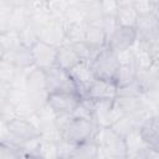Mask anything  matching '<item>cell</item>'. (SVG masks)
Returning a JSON list of instances; mask_svg holds the SVG:
<instances>
[{"instance_id": "obj_1", "label": "cell", "mask_w": 159, "mask_h": 159, "mask_svg": "<svg viewBox=\"0 0 159 159\" xmlns=\"http://www.w3.org/2000/svg\"><path fill=\"white\" fill-rule=\"evenodd\" d=\"M39 137H41L40 128L29 118L16 117L7 123L1 122V140L21 145L22 143Z\"/></svg>"}, {"instance_id": "obj_2", "label": "cell", "mask_w": 159, "mask_h": 159, "mask_svg": "<svg viewBox=\"0 0 159 159\" xmlns=\"http://www.w3.org/2000/svg\"><path fill=\"white\" fill-rule=\"evenodd\" d=\"M93 139L98 147L97 158H127L124 139L112 127H98Z\"/></svg>"}, {"instance_id": "obj_3", "label": "cell", "mask_w": 159, "mask_h": 159, "mask_svg": "<svg viewBox=\"0 0 159 159\" xmlns=\"http://www.w3.org/2000/svg\"><path fill=\"white\" fill-rule=\"evenodd\" d=\"M89 65L96 78L114 81L119 67V61L117 52L109 46H104L98 51V53L89 62Z\"/></svg>"}, {"instance_id": "obj_4", "label": "cell", "mask_w": 159, "mask_h": 159, "mask_svg": "<svg viewBox=\"0 0 159 159\" xmlns=\"http://www.w3.org/2000/svg\"><path fill=\"white\" fill-rule=\"evenodd\" d=\"M97 124L93 120L81 119V118H72L68 120V123L61 129V135L63 140H67L72 144H80L87 139L93 138Z\"/></svg>"}, {"instance_id": "obj_5", "label": "cell", "mask_w": 159, "mask_h": 159, "mask_svg": "<svg viewBox=\"0 0 159 159\" xmlns=\"http://www.w3.org/2000/svg\"><path fill=\"white\" fill-rule=\"evenodd\" d=\"M46 78V88L48 94L53 92H76L77 88L75 82L72 81L70 72L55 65L53 67L45 71Z\"/></svg>"}, {"instance_id": "obj_6", "label": "cell", "mask_w": 159, "mask_h": 159, "mask_svg": "<svg viewBox=\"0 0 159 159\" xmlns=\"http://www.w3.org/2000/svg\"><path fill=\"white\" fill-rule=\"evenodd\" d=\"M81 96L76 92H53L47 97V104L57 114H72Z\"/></svg>"}, {"instance_id": "obj_7", "label": "cell", "mask_w": 159, "mask_h": 159, "mask_svg": "<svg viewBox=\"0 0 159 159\" xmlns=\"http://www.w3.org/2000/svg\"><path fill=\"white\" fill-rule=\"evenodd\" d=\"M39 40L58 47L67 42L65 34V25L62 19L51 17V20L39 29Z\"/></svg>"}, {"instance_id": "obj_8", "label": "cell", "mask_w": 159, "mask_h": 159, "mask_svg": "<svg viewBox=\"0 0 159 159\" xmlns=\"http://www.w3.org/2000/svg\"><path fill=\"white\" fill-rule=\"evenodd\" d=\"M68 72L72 81L76 84L77 93L81 97H87L89 87L96 81V76L91 68V65L88 62L81 61L77 65H75L71 70H68Z\"/></svg>"}, {"instance_id": "obj_9", "label": "cell", "mask_w": 159, "mask_h": 159, "mask_svg": "<svg viewBox=\"0 0 159 159\" xmlns=\"http://www.w3.org/2000/svg\"><path fill=\"white\" fill-rule=\"evenodd\" d=\"M124 116L114 101H94V123L97 127H111Z\"/></svg>"}, {"instance_id": "obj_10", "label": "cell", "mask_w": 159, "mask_h": 159, "mask_svg": "<svg viewBox=\"0 0 159 159\" xmlns=\"http://www.w3.org/2000/svg\"><path fill=\"white\" fill-rule=\"evenodd\" d=\"M32 57H34V66L46 71L56 65L57 57V47L46 43L43 41H37L31 46Z\"/></svg>"}, {"instance_id": "obj_11", "label": "cell", "mask_w": 159, "mask_h": 159, "mask_svg": "<svg viewBox=\"0 0 159 159\" xmlns=\"http://www.w3.org/2000/svg\"><path fill=\"white\" fill-rule=\"evenodd\" d=\"M137 39L150 43L159 36V11L149 15H140L137 25Z\"/></svg>"}, {"instance_id": "obj_12", "label": "cell", "mask_w": 159, "mask_h": 159, "mask_svg": "<svg viewBox=\"0 0 159 159\" xmlns=\"http://www.w3.org/2000/svg\"><path fill=\"white\" fill-rule=\"evenodd\" d=\"M87 97L93 101H116L118 97V86L112 80L96 78L88 89Z\"/></svg>"}, {"instance_id": "obj_13", "label": "cell", "mask_w": 159, "mask_h": 159, "mask_svg": "<svg viewBox=\"0 0 159 159\" xmlns=\"http://www.w3.org/2000/svg\"><path fill=\"white\" fill-rule=\"evenodd\" d=\"M137 41V31L135 27L118 26L117 30L112 34V36L107 41V46H109L116 52L130 48Z\"/></svg>"}, {"instance_id": "obj_14", "label": "cell", "mask_w": 159, "mask_h": 159, "mask_svg": "<svg viewBox=\"0 0 159 159\" xmlns=\"http://www.w3.org/2000/svg\"><path fill=\"white\" fill-rule=\"evenodd\" d=\"M125 149H127V158H143L144 152L149 147V144L144 140L139 128L130 130L125 137H123Z\"/></svg>"}, {"instance_id": "obj_15", "label": "cell", "mask_w": 159, "mask_h": 159, "mask_svg": "<svg viewBox=\"0 0 159 159\" xmlns=\"http://www.w3.org/2000/svg\"><path fill=\"white\" fill-rule=\"evenodd\" d=\"M130 48L133 51L134 60L137 62L138 68L148 70V68L153 67V65L155 63V60H154V56L150 51V46L148 42H144V41H140L137 39L135 43Z\"/></svg>"}, {"instance_id": "obj_16", "label": "cell", "mask_w": 159, "mask_h": 159, "mask_svg": "<svg viewBox=\"0 0 159 159\" xmlns=\"http://www.w3.org/2000/svg\"><path fill=\"white\" fill-rule=\"evenodd\" d=\"M81 62L75 47L72 43L66 42L57 47V57H56V65L63 70H71L75 65Z\"/></svg>"}, {"instance_id": "obj_17", "label": "cell", "mask_w": 159, "mask_h": 159, "mask_svg": "<svg viewBox=\"0 0 159 159\" xmlns=\"http://www.w3.org/2000/svg\"><path fill=\"white\" fill-rule=\"evenodd\" d=\"M1 57H7L10 58L14 65L19 68V70H26L34 66V57H32V50L30 46L22 45L20 43L12 52H10L6 56H1Z\"/></svg>"}, {"instance_id": "obj_18", "label": "cell", "mask_w": 159, "mask_h": 159, "mask_svg": "<svg viewBox=\"0 0 159 159\" xmlns=\"http://www.w3.org/2000/svg\"><path fill=\"white\" fill-rule=\"evenodd\" d=\"M139 130L144 140L149 145L158 147L159 145V114H153L148 117L139 127Z\"/></svg>"}, {"instance_id": "obj_19", "label": "cell", "mask_w": 159, "mask_h": 159, "mask_svg": "<svg viewBox=\"0 0 159 159\" xmlns=\"http://www.w3.org/2000/svg\"><path fill=\"white\" fill-rule=\"evenodd\" d=\"M88 24L99 22L103 17L101 0H80L77 5Z\"/></svg>"}, {"instance_id": "obj_20", "label": "cell", "mask_w": 159, "mask_h": 159, "mask_svg": "<svg viewBox=\"0 0 159 159\" xmlns=\"http://www.w3.org/2000/svg\"><path fill=\"white\" fill-rule=\"evenodd\" d=\"M84 41L87 43H89L93 48H97V50H101L104 46H107V36L101 26V21L88 24L87 30H86Z\"/></svg>"}, {"instance_id": "obj_21", "label": "cell", "mask_w": 159, "mask_h": 159, "mask_svg": "<svg viewBox=\"0 0 159 159\" xmlns=\"http://www.w3.org/2000/svg\"><path fill=\"white\" fill-rule=\"evenodd\" d=\"M98 154V147L93 138L87 139L80 144H76L71 159H96Z\"/></svg>"}, {"instance_id": "obj_22", "label": "cell", "mask_w": 159, "mask_h": 159, "mask_svg": "<svg viewBox=\"0 0 159 159\" xmlns=\"http://www.w3.org/2000/svg\"><path fill=\"white\" fill-rule=\"evenodd\" d=\"M63 25H65V34H66L67 42L75 43V42L84 41L88 22H65L63 21Z\"/></svg>"}, {"instance_id": "obj_23", "label": "cell", "mask_w": 159, "mask_h": 159, "mask_svg": "<svg viewBox=\"0 0 159 159\" xmlns=\"http://www.w3.org/2000/svg\"><path fill=\"white\" fill-rule=\"evenodd\" d=\"M20 43L21 41L17 31L9 30L5 32H0V57L12 52Z\"/></svg>"}, {"instance_id": "obj_24", "label": "cell", "mask_w": 159, "mask_h": 159, "mask_svg": "<svg viewBox=\"0 0 159 159\" xmlns=\"http://www.w3.org/2000/svg\"><path fill=\"white\" fill-rule=\"evenodd\" d=\"M29 22H30V15H29V11L26 10V7L24 5L12 9L10 17H9V29L10 30H15L19 32Z\"/></svg>"}, {"instance_id": "obj_25", "label": "cell", "mask_w": 159, "mask_h": 159, "mask_svg": "<svg viewBox=\"0 0 159 159\" xmlns=\"http://www.w3.org/2000/svg\"><path fill=\"white\" fill-rule=\"evenodd\" d=\"M138 17L139 15L133 5H119V9L116 15L119 26H127V27H135Z\"/></svg>"}, {"instance_id": "obj_26", "label": "cell", "mask_w": 159, "mask_h": 159, "mask_svg": "<svg viewBox=\"0 0 159 159\" xmlns=\"http://www.w3.org/2000/svg\"><path fill=\"white\" fill-rule=\"evenodd\" d=\"M72 116L75 118H81V119L94 122V101L88 97H81V101L75 108Z\"/></svg>"}, {"instance_id": "obj_27", "label": "cell", "mask_w": 159, "mask_h": 159, "mask_svg": "<svg viewBox=\"0 0 159 159\" xmlns=\"http://www.w3.org/2000/svg\"><path fill=\"white\" fill-rule=\"evenodd\" d=\"M36 158H43V159H57V158H58L57 142L46 140V139H42V138H41L40 144H39V148H37Z\"/></svg>"}, {"instance_id": "obj_28", "label": "cell", "mask_w": 159, "mask_h": 159, "mask_svg": "<svg viewBox=\"0 0 159 159\" xmlns=\"http://www.w3.org/2000/svg\"><path fill=\"white\" fill-rule=\"evenodd\" d=\"M19 68L14 65V62L7 57H0V80L1 82L10 83L15 78Z\"/></svg>"}, {"instance_id": "obj_29", "label": "cell", "mask_w": 159, "mask_h": 159, "mask_svg": "<svg viewBox=\"0 0 159 159\" xmlns=\"http://www.w3.org/2000/svg\"><path fill=\"white\" fill-rule=\"evenodd\" d=\"M25 158V154L20 145L0 140V159H17Z\"/></svg>"}, {"instance_id": "obj_30", "label": "cell", "mask_w": 159, "mask_h": 159, "mask_svg": "<svg viewBox=\"0 0 159 159\" xmlns=\"http://www.w3.org/2000/svg\"><path fill=\"white\" fill-rule=\"evenodd\" d=\"M73 45V47H75V50H76V52H77V55H78V57H80V60L81 61H84V62H91L93 58H94V56L98 53V51L99 50H97V48H93L89 43H87L86 41H80V42H75V43H72Z\"/></svg>"}, {"instance_id": "obj_31", "label": "cell", "mask_w": 159, "mask_h": 159, "mask_svg": "<svg viewBox=\"0 0 159 159\" xmlns=\"http://www.w3.org/2000/svg\"><path fill=\"white\" fill-rule=\"evenodd\" d=\"M19 36L22 45L31 47L35 42L39 41V29L31 22H29L21 31H19Z\"/></svg>"}, {"instance_id": "obj_32", "label": "cell", "mask_w": 159, "mask_h": 159, "mask_svg": "<svg viewBox=\"0 0 159 159\" xmlns=\"http://www.w3.org/2000/svg\"><path fill=\"white\" fill-rule=\"evenodd\" d=\"M17 117L16 106L9 99H2L0 104V119L4 123H7Z\"/></svg>"}, {"instance_id": "obj_33", "label": "cell", "mask_w": 159, "mask_h": 159, "mask_svg": "<svg viewBox=\"0 0 159 159\" xmlns=\"http://www.w3.org/2000/svg\"><path fill=\"white\" fill-rule=\"evenodd\" d=\"M134 9L137 10L138 15H149L158 12L157 0H134L133 2Z\"/></svg>"}, {"instance_id": "obj_34", "label": "cell", "mask_w": 159, "mask_h": 159, "mask_svg": "<svg viewBox=\"0 0 159 159\" xmlns=\"http://www.w3.org/2000/svg\"><path fill=\"white\" fill-rule=\"evenodd\" d=\"M24 6L29 11V15H36L42 12H48V4L47 0H25ZM51 12V11H50Z\"/></svg>"}, {"instance_id": "obj_35", "label": "cell", "mask_w": 159, "mask_h": 159, "mask_svg": "<svg viewBox=\"0 0 159 159\" xmlns=\"http://www.w3.org/2000/svg\"><path fill=\"white\" fill-rule=\"evenodd\" d=\"M48 4V10L51 11L53 17H60L62 19L65 11L68 9V2L67 0H47Z\"/></svg>"}, {"instance_id": "obj_36", "label": "cell", "mask_w": 159, "mask_h": 159, "mask_svg": "<svg viewBox=\"0 0 159 159\" xmlns=\"http://www.w3.org/2000/svg\"><path fill=\"white\" fill-rule=\"evenodd\" d=\"M101 26H102V29H103V31L107 36V41H108V39L117 30L119 24H118L116 16H103L102 20H101Z\"/></svg>"}, {"instance_id": "obj_37", "label": "cell", "mask_w": 159, "mask_h": 159, "mask_svg": "<svg viewBox=\"0 0 159 159\" xmlns=\"http://www.w3.org/2000/svg\"><path fill=\"white\" fill-rule=\"evenodd\" d=\"M103 16H116L119 9V2L117 0H101Z\"/></svg>"}, {"instance_id": "obj_38", "label": "cell", "mask_w": 159, "mask_h": 159, "mask_svg": "<svg viewBox=\"0 0 159 159\" xmlns=\"http://www.w3.org/2000/svg\"><path fill=\"white\" fill-rule=\"evenodd\" d=\"M149 46H150V51H152V53L154 56L155 62H159V36L154 41H152L149 43Z\"/></svg>"}, {"instance_id": "obj_39", "label": "cell", "mask_w": 159, "mask_h": 159, "mask_svg": "<svg viewBox=\"0 0 159 159\" xmlns=\"http://www.w3.org/2000/svg\"><path fill=\"white\" fill-rule=\"evenodd\" d=\"M25 0H1V5L9 6V7H17V6H22Z\"/></svg>"}, {"instance_id": "obj_40", "label": "cell", "mask_w": 159, "mask_h": 159, "mask_svg": "<svg viewBox=\"0 0 159 159\" xmlns=\"http://www.w3.org/2000/svg\"><path fill=\"white\" fill-rule=\"evenodd\" d=\"M154 67L157 68V71H158V75H159V62H155V63H154Z\"/></svg>"}, {"instance_id": "obj_41", "label": "cell", "mask_w": 159, "mask_h": 159, "mask_svg": "<svg viewBox=\"0 0 159 159\" xmlns=\"http://www.w3.org/2000/svg\"><path fill=\"white\" fill-rule=\"evenodd\" d=\"M157 5H158V11H159V0H157Z\"/></svg>"}]
</instances>
